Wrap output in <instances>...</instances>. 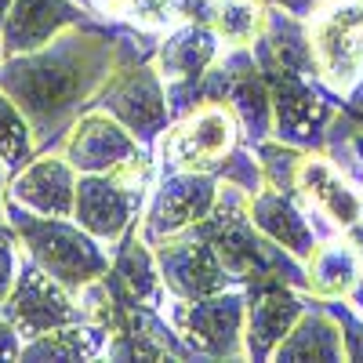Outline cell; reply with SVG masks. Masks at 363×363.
Segmentation results:
<instances>
[{
    "instance_id": "6da1fadb",
    "label": "cell",
    "mask_w": 363,
    "mask_h": 363,
    "mask_svg": "<svg viewBox=\"0 0 363 363\" xmlns=\"http://www.w3.org/2000/svg\"><path fill=\"white\" fill-rule=\"evenodd\" d=\"M120 33L116 26L84 22L37 51L0 62V91L29 116L37 153H58L69 128L99 106L102 87L124 69Z\"/></svg>"
},
{
    "instance_id": "7a4b0ae2",
    "label": "cell",
    "mask_w": 363,
    "mask_h": 363,
    "mask_svg": "<svg viewBox=\"0 0 363 363\" xmlns=\"http://www.w3.org/2000/svg\"><path fill=\"white\" fill-rule=\"evenodd\" d=\"M4 211H8V225L15 229L22 251L44 272H51L62 287H69L73 294L113 269V262L106 255V244L99 236H91L77 218L37 215V211L22 207L11 196H8Z\"/></svg>"
},
{
    "instance_id": "3957f363",
    "label": "cell",
    "mask_w": 363,
    "mask_h": 363,
    "mask_svg": "<svg viewBox=\"0 0 363 363\" xmlns=\"http://www.w3.org/2000/svg\"><path fill=\"white\" fill-rule=\"evenodd\" d=\"M149 178H153V157H149V149H142L135 160L120 164L116 171L80 174L73 218L91 236H99L102 244H116L138 222V211H142L145 193H149Z\"/></svg>"
},
{
    "instance_id": "277c9868",
    "label": "cell",
    "mask_w": 363,
    "mask_h": 363,
    "mask_svg": "<svg viewBox=\"0 0 363 363\" xmlns=\"http://www.w3.org/2000/svg\"><path fill=\"white\" fill-rule=\"evenodd\" d=\"M193 356L207 359H247V291H218L196 301L174 298L164 309Z\"/></svg>"
},
{
    "instance_id": "5b68a950",
    "label": "cell",
    "mask_w": 363,
    "mask_h": 363,
    "mask_svg": "<svg viewBox=\"0 0 363 363\" xmlns=\"http://www.w3.org/2000/svg\"><path fill=\"white\" fill-rule=\"evenodd\" d=\"M244 142L240 120L229 102H200L186 116L174 120L167 128L160 157H164V174L167 171H207L218 174L225 157Z\"/></svg>"
},
{
    "instance_id": "8992f818",
    "label": "cell",
    "mask_w": 363,
    "mask_h": 363,
    "mask_svg": "<svg viewBox=\"0 0 363 363\" xmlns=\"http://www.w3.org/2000/svg\"><path fill=\"white\" fill-rule=\"evenodd\" d=\"M272 91V135L287 145H298L306 153H323L327 128L335 120L330 95L313 77H301L294 69H262Z\"/></svg>"
},
{
    "instance_id": "52a82bcc",
    "label": "cell",
    "mask_w": 363,
    "mask_h": 363,
    "mask_svg": "<svg viewBox=\"0 0 363 363\" xmlns=\"http://www.w3.org/2000/svg\"><path fill=\"white\" fill-rule=\"evenodd\" d=\"M99 109L116 116L145 149H153L174 124L171 102H167V84H164L157 62H138L128 69H116L113 80L99 95Z\"/></svg>"
},
{
    "instance_id": "ba28073f",
    "label": "cell",
    "mask_w": 363,
    "mask_h": 363,
    "mask_svg": "<svg viewBox=\"0 0 363 363\" xmlns=\"http://www.w3.org/2000/svg\"><path fill=\"white\" fill-rule=\"evenodd\" d=\"M4 316L22 342L40 338L55 327H69V323H84V309L69 287H62L51 272H44L26 251L18 255V272H15V287L8 294V301L0 306Z\"/></svg>"
},
{
    "instance_id": "9c48e42d",
    "label": "cell",
    "mask_w": 363,
    "mask_h": 363,
    "mask_svg": "<svg viewBox=\"0 0 363 363\" xmlns=\"http://www.w3.org/2000/svg\"><path fill=\"white\" fill-rule=\"evenodd\" d=\"M316 77L335 95H349L363 77V0H335L309 18Z\"/></svg>"
},
{
    "instance_id": "30bf717a",
    "label": "cell",
    "mask_w": 363,
    "mask_h": 363,
    "mask_svg": "<svg viewBox=\"0 0 363 363\" xmlns=\"http://www.w3.org/2000/svg\"><path fill=\"white\" fill-rule=\"evenodd\" d=\"M153 251H157V262H160V277H164V284L174 298L196 301V298H207V294L229 291L236 284L233 272L222 265L215 244H211L196 225L160 240Z\"/></svg>"
},
{
    "instance_id": "8fae6325",
    "label": "cell",
    "mask_w": 363,
    "mask_h": 363,
    "mask_svg": "<svg viewBox=\"0 0 363 363\" xmlns=\"http://www.w3.org/2000/svg\"><path fill=\"white\" fill-rule=\"evenodd\" d=\"M218 174L207 171H167L164 182L153 193V203H149L145 218H142V236L149 244H160V240L200 225L218 203Z\"/></svg>"
},
{
    "instance_id": "7c38bea8",
    "label": "cell",
    "mask_w": 363,
    "mask_h": 363,
    "mask_svg": "<svg viewBox=\"0 0 363 363\" xmlns=\"http://www.w3.org/2000/svg\"><path fill=\"white\" fill-rule=\"evenodd\" d=\"M313 301L298 294L294 284L280 277H262L247 284V327L244 345L251 359H272L277 345L291 335V327L301 320Z\"/></svg>"
},
{
    "instance_id": "4fadbf2b",
    "label": "cell",
    "mask_w": 363,
    "mask_h": 363,
    "mask_svg": "<svg viewBox=\"0 0 363 363\" xmlns=\"http://www.w3.org/2000/svg\"><path fill=\"white\" fill-rule=\"evenodd\" d=\"M142 142L120 124L116 116H109L106 109H87L77 124L69 128V135L62 138V157L80 171V174H106L116 171L120 164H128L142 153Z\"/></svg>"
},
{
    "instance_id": "5bb4252c",
    "label": "cell",
    "mask_w": 363,
    "mask_h": 363,
    "mask_svg": "<svg viewBox=\"0 0 363 363\" xmlns=\"http://www.w3.org/2000/svg\"><path fill=\"white\" fill-rule=\"evenodd\" d=\"M84 22L99 18L95 8L80 4V0H15L4 18V29H0V51H4V58L37 51L51 44L58 33Z\"/></svg>"
},
{
    "instance_id": "9a60e30c",
    "label": "cell",
    "mask_w": 363,
    "mask_h": 363,
    "mask_svg": "<svg viewBox=\"0 0 363 363\" xmlns=\"http://www.w3.org/2000/svg\"><path fill=\"white\" fill-rule=\"evenodd\" d=\"M77 178H80V171L62 153H37L8 182V196L29 211H37V215L73 218Z\"/></svg>"
},
{
    "instance_id": "2e32d148",
    "label": "cell",
    "mask_w": 363,
    "mask_h": 363,
    "mask_svg": "<svg viewBox=\"0 0 363 363\" xmlns=\"http://www.w3.org/2000/svg\"><path fill=\"white\" fill-rule=\"evenodd\" d=\"M251 222L262 236H269L272 244H280L284 251H291L301 262H309L313 251L320 247L316 225L309 218L306 203H301L298 189L284 193V189L265 186L262 193H255L251 196Z\"/></svg>"
},
{
    "instance_id": "e0dca14e",
    "label": "cell",
    "mask_w": 363,
    "mask_h": 363,
    "mask_svg": "<svg viewBox=\"0 0 363 363\" xmlns=\"http://www.w3.org/2000/svg\"><path fill=\"white\" fill-rule=\"evenodd\" d=\"M298 193L338 229H349L363 218V186H356L327 153H306L298 171Z\"/></svg>"
},
{
    "instance_id": "ac0fdd59",
    "label": "cell",
    "mask_w": 363,
    "mask_h": 363,
    "mask_svg": "<svg viewBox=\"0 0 363 363\" xmlns=\"http://www.w3.org/2000/svg\"><path fill=\"white\" fill-rule=\"evenodd\" d=\"M113 277L120 280V287L128 291L131 301H142V306H149V309H164L167 284H164V277H160L157 251H153V244L142 236L138 225H131L124 236L116 240Z\"/></svg>"
},
{
    "instance_id": "d6986e66",
    "label": "cell",
    "mask_w": 363,
    "mask_h": 363,
    "mask_svg": "<svg viewBox=\"0 0 363 363\" xmlns=\"http://www.w3.org/2000/svg\"><path fill=\"white\" fill-rule=\"evenodd\" d=\"M272 359L280 363H298V359H323L335 363L345 359V345H342V323L335 320L323 301L316 298V306H309L301 313V320L291 327V335L277 345Z\"/></svg>"
},
{
    "instance_id": "ffe728a7",
    "label": "cell",
    "mask_w": 363,
    "mask_h": 363,
    "mask_svg": "<svg viewBox=\"0 0 363 363\" xmlns=\"http://www.w3.org/2000/svg\"><path fill=\"white\" fill-rule=\"evenodd\" d=\"M309 269V294L313 298H349L352 287L363 280V258L349 244V236H330L306 262Z\"/></svg>"
},
{
    "instance_id": "44dd1931",
    "label": "cell",
    "mask_w": 363,
    "mask_h": 363,
    "mask_svg": "<svg viewBox=\"0 0 363 363\" xmlns=\"http://www.w3.org/2000/svg\"><path fill=\"white\" fill-rule=\"evenodd\" d=\"M225 102L233 106L247 145H255V142L272 135V91H269V80L258 69V62H251V66H244L236 73Z\"/></svg>"
},
{
    "instance_id": "7402d4cb",
    "label": "cell",
    "mask_w": 363,
    "mask_h": 363,
    "mask_svg": "<svg viewBox=\"0 0 363 363\" xmlns=\"http://www.w3.org/2000/svg\"><path fill=\"white\" fill-rule=\"evenodd\" d=\"M109 345V330L99 323H69L55 327L40 338L22 342L18 359H102Z\"/></svg>"
},
{
    "instance_id": "603a6c76",
    "label": "cell",
    "mask_w": 363,
    "mask_h": 363,
    "mask_svg": "<svg viewBox=\"0 0 363 363\" xmlns=\"http://www.w3.org/2000/svg\"><path fill=\"white\" fill-rule=\"evenodd\" d=\"M265 26V0H218L211 29L225 40V48H251Z\"/></svg>"
},
{
    "instance_id": "cb8c5ba5",
    "label": "cell",
    "mask_w": 363,
    "mask_h": 363,
    "mask_svg": "<svg viewBox=\"0 0 363 363\" xmlns=\"http://www.w3.org/2000/svg\"><path fill=\"white\" fill-rule=\"evenodd\" d=\"M33 157H37L33 124H29V116L15 106L11 95L0 91V160H4L8 174L15 178Z\"/></svg>"
},
{
    "instance_id": "d4e9b609",
    "label": "cell",
    "mask_w": 363,
    "mask_h": 363,
    "mask_svg": "<svg viewBox=\"0 0 363 363\" xmlns=\"http://www.w3.org/2000/svg\"><path fill=\"white\" fill-rule=\"evenodd\" d=\"M323 153L335 160L356 186H363V124H359V116L335 113V120H330V128H327Z\"/></svg>"
},
{
    "instance_id": "484cf974",
    "label": "cell",
    "mask_w": 363,
    "mask_h": 363,
    "mask_svg": "<svg viewBox=\"0 0 363 363\" xmlns=\"http://www.w3.org/2000/svg\"><path fill=\"white\" fill-rule=\"evenodd\" d=\"M255 153L262 160L265 182L272 189H284V193L298 189V171H301V160H306V149L287 145L280 138H262V142H255Z\"/></svg>"
},
{
    "instance_id": "4316f807",
    "label": "cell",
    "mask_w": 363,
    "mask_h": 363,
    "mask_svg": "<svg viewBox=\"0 0 363 363\" xmlns=\"http://www.w3.org/2000/svg\"><path fill=\"white\" fill-rule=\"evenodd\" d=\"M218 182H229V186H240L244 193H262L269 182H265V171H262V160L255 149L247 145H236L233 153L225 157V164L218 167Z\"/></svg>"
},
{
    "instance_id": "83f0119b",
    "label": "cell",
    "mask_w": 363,
    "mask_h": 363,
    "mask_svg": "<svg viewBox=\"0 0 363 363\" xmlns=\"http://www.w3.org/2000/svg\"><path fill=\"white\" fill-rule=\"evenodd\" d=\"M323 306L335 313V320L342 323V345H345V359H363V316L342 298H320Z\"/></svg>"
},
{
    "instance_id": "f1b7e54d",
    "label": "cell",
    "mask_w": 363,
    "mask_h": 363,
    "mask_svg": "<svg viewBox=\"0 0 363 363\" xmlns=\"http://www.w3.org/2000/svg\"><path fill=\"white\" fill-rule=\"evenodd\" d=\"M18 272V236L15 229H0V306L8 301Z\"/></svg>"
},
{
    "instance_id": "f546056e",
    "label": "cell",
    "mask_w": 363,
    "mask_h": 363,
    "mask_svg": "<svg viewBox=\"0 0 363 363\" xmlns=\"http://www.w3.org/2000/svg\"><path fill=\"white\" fill-rule=\"evenodd\" d=\"M265 4H272V8H284V11H291V15H298V18H316L323 8H330L335 0H265Z\"/></svg>"
},
{
    "instance_id": "4dcf8cb0",
    "label": "cell",
    "mask_w": 363,
    "mask_h": 363,
    "mask_svg": "<svg viewBox=\"0 0 363 363\" xmlns=\"http://www.w3.org/2000/svg\"><path fill=\"white\" fill-rule=\"evenodd\" d=\"M22 356V335L0 316V359H18Z\"/></svg>"
},
{
    "instance_id": "1f68e13d",
    "label": "cell",
    "mask_w": 363,
    "mask_h": 363,
    "mask_svg": "<svg viewBox=\"0 0 363 363\" xmlns=\"http://www.w3.org/2000/svg\"><path fill=\"white\" fill-rule=\"evenodd\" d=\"M8 178H11V174H8L4 160H0V229H11V225H8V211H4V207H8Z\"/></svg>"
},
{
    "instance_id": "d6a6232c",
    "label": "cell",
    "mask_w": 363,
    "mask_h": 363,
    "mask_svg": "<svg viewBox=\"0 0 363 363\" xmlns=\"http://www.w3.org/2000/svg\"><path fill=\"white\" fill-rule=\"evenodd\" d=\"M11 4H15V0H0V29H4V18H8Z\"/></svg>"
},
{
    "instance_id": "836d02e7",
    "label": "cell",
    "mask_w": 363,
    "mask_h": 363,
    "mask_svg": "<svg viewBox=\"0 0 363 363\" xmlns=\"http://www.w3.org/2000/svg\"><path fill=\"white\" fill-rule=\"evenodd\" d=\"M80 4H87V8H91V0H80Z\"/></svg>"
},
{
    "instance_id": "e575fe53",
    "label": "cell",
    "mask_w": 363,
    "mask_h": 363,
    "mask_svg": "<svg viewBox=\"0 0 363 363\" xmlns=\"http://www.w3.org/2000/svg\"><path fill=\"white\" fill-rule=\"evenodd\" d=\"M0 62H4V51H0Z\"/></svg>"
}]
</instances>
